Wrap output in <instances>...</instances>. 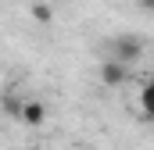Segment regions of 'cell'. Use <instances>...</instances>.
Listing matches in <instances>:
<instances>
[{"instance_id": "6", "label": "cell", "mask_w": 154, "mask_h": 150, "mask_svg": "<svg viewBox=\"0 0 154 150\" xmlns=\"http://www.w3.org/2000/svg\"><path fill=\"white\" fill-rule=\"evenodd\" d=\"M136 4H140L143 11H154V0H136Z\"/></svg>"}, {"instance_id": "8", "label": "cell", "mask_w": 154, "mask_h": 150, "mask_svg": "<svg viewBox=\"0 0 154 150\" xmlns=\"http://www.w3.org/2000/svg\"><path fill=\"white\" fill-rule=\"evenodd\" d=\"M151 82H154V75H151Z\"/></svg>"}, {"instance_id": "1", "label": "cell", "mask_w": 154, "mask_h": 150, "mask_svg": "<svg viewBox=\"0 0 154 150\" xmlns=\"http://www.w3.org/2000/svg\"><path fill=\"white\" fill-rule=\"evenodd\" d=\"M108 46H111V57H115V61H122V64H133V61H140V57H143V39L133 36V32L115 36Z\"/></svg>"}, {"instance_id": "4", "label": "cell", "mask_w": 154, "mask_h": 150, "mask_svg": "<svg viewBox=\"0 0 154 150\" xmlns=\"http://www.w3.org/2000/svg\"><path fill=\"white\" fill-rule=\"evenodd\" d=\"M140 107H143L147 118H154V82H151V79H147L143 89H140Z\"/></svg>"}, {"instance_id": "3", "label": "cell", "mask_w": 154, "mask_h": 150, "mask_svg": "<svg viewBox=\"0 0 154 150\" xmlns=\"http://www.w3.org/2000/svg\"><path fill=\"white\" fill-rule=\"evenodd\" d=\"M18 118L25 122V125H43V118H47V107L39 104V100H22V107H18Z\"/></svg>"}, {"instance_id": "5", "label": "cell", "mask_w": 154, "mask_h": 150, "mask_svg": "<svg viewBox=\"0 0 154 150\" xmlns=\"http://www.w3.org/2000/svg\"><path fill=\"white\" fill-rule=\"evenodd\" d=\"M32 18H36L39 25H50V22H54V11H50L47 4H32Z\"/></svg>"}, {"instance_id": "7", "label": "cell", "mask_w": 154, "mask_h": 150, "mask_svg": "<svg viewBox=\"0 0 154 150\" xmlns=\"http://www.w3.org/2000/svg\"><path fill=\"white\" fill-rule=\"evenodd\" d=\"M25 150H39V147H25Z\"/></svg>"}, {"instance_id": "2", "label": "cell", "mask_w": 154, "mask_h": 150, "mask_svg": "<svg viewBox=\"0 0 154 150\" xmlns=\"http://www.w3.org/2000/svg\"><path fill=\"white\" fill-rule=\"evenodd\" d=\"M125 79H129V64H122L115 57H108V61L100 64V82H104V86H122Z\"/></svg>"}]
</instances>
